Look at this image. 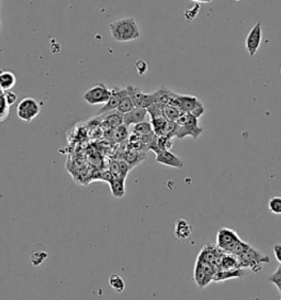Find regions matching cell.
I'll use <instances>...</instances> for the list:
<instances>
[{"label":"cell","instance_id":"1","mask_svg":"<svg viewBox=\"0 0 281 300\" xmlns=\"http://www.w3.org/2000/svg\"><path fill=\"white\" fill-rule=\"evenodd\" d=\"M111 38L117 42H130L139 39L140 29L135 19L123 18L109 24Z\"/></svg>","mask_w":281,"mask_h":300},{"label":"cell","instance_id":"2","mask_svg":"<svg viewBox=\"0 0 281 300\" xmlns=\"http://www.w3.org/2000/svg\"><path fill=\"white\" fill-rule=\"evenodd\" d=\"M169 105L175 106L179 108L183 112L190 113L193 117L200 118L204 115L205 109L203 104L200 102L197 97L193 96H186V95H179L173 92L171 100Z\"/></svg>","mask_w":281,"mask_h":300},{"label":"cell","instance_id":"3","mask_svg":"<svg viewBox=\"0 0 281 300\" xmlns=\"http://www.w3.org/2000/svg\"><path fill=\"white\" fill-rule=\"evenodd\" d=\"M176 135L175 138L184 139L185 137H192L198 139L203 132V129L199 125L198 118L193 117L190 113L184 112L176 121Z\"/></svg>","mask_w":281,"mask_h":300},{"label":"cell","instance_id":"4","mask_svg":"<svg viewBox=\"0 0 281 300\" xmlns=\"http://www.w3.org/2000/svg\"><path fill=\"white\" fill-rule=\"evenodd\" d=\"M237 257L240 269H250L251 271L255 273L262 271L263 266L270 262L268 256L264 255L263 253H260L258 250L252 248V246L244 253V254Z\"/></svg>","mask_w":281,"mask_h":300},{"label":"cell","instance_id":"5","mask_svg":"<svg viewBox=\"0 0 281 300\" xmlns=\"http://www.w3.org/2000/svg\"><path fill=\"white\" fill-rule=\"evenodd\" d=\"M41 112V105L33 98H24L17 106V115L22 121L31 122Z\"/></svg>","mask_w":281,"mask_h":300},{"label":"cell","instance_id":"6","mask_svg":"<svg viewBox=\"0 0 281 300\" xmlns=\"http://www.w3.org/2000/svg\"><path fill=\"white\" fill-rule=\"evenodd\" d=\"M111 96V89H109L103 83H98L87 90L83 98L89 105H104Z\"/></svg>","mask_w":281,"mask_h":300},{"label":"cell","instance_id":"7","mask_svg":"<svg viewBox=\"0 0 281 300\" xmlns=\"http://www.w3.org/2000/svg\"><path fill=\"white\" fill-rule=\"evenodd\" d=\"M237 233L227 228H222L218 231L217 235V246L221 251L226 253H232V251L235 248V245L240 241Z\"/></svg>","mask_w":281,"mask_h":300},{"label":"cell","instance_id":"8","mask_svg":"<svg viewBox=\"0 0 281 300\" xmlns=\"http://www.w3.org/2000/svg\"><path fill=\"white\" fill-rule=\"evenodd\" d=\"M262 41H263L262 23L257 22L251 29V31L247 33V37H246V40H245L246 52L249 53V55L251 57L255 56L257 54L260 45H262Z\"/></svg>","mask_w":281,"mask_h":300},{"label":"cell","instance_id":"9","mask_svg":"<svg viewBox=\"0 0 281 300\" xmlns=\"http://www.w3.org/2000/svg\"><path fill=\"white\" fill-rule=\"evenodd\" d=\"M217 271L218 270L214 265L198 261L197 259L195 269V281L199 287L204 288L211 281H213V275L216 274Z\"/></svg>","mask_w":281,"mask_h":300},{"label":"cell","instance_id":"10","mask_svg":"<svg viewBox=\"0 0 281 300\" xmlns=\"http://www.w3.org/2000/svg\"><path fill=\"white\" fill-rule=\"evenodd\" d=\"M128 89V96L132 99L133 104L136 108H144L147 109L153 104L156 103V94H144L138 88L134 87L133 85H130L126 87Z\"/></svg>","mask_w":281,"mask_h":300},{"label":"cell","instance_id":"11","mask_svg":"<svg viewBox=\"0 0 281 300\" xmlns=\"http://www.w3.org/2000/svg\"><path fill=\"white\" fill-rule=\"evenodd\" d=\"M125 97H128V89L126 88H119V87L112 88L109 100L103 105L102 108L99 110L98 115H102V113L116 110Z\"/></svg>","mask_w":281,"mask_h":300},{"label":"cell","instance_id":"12","mask_svg":"<svg viewBox=\"0 0 281 300\" xmlns=\"http://www.w3.org/2000/svg\"><path fill=\"white\" fill-rule=\"evenodd\" d=\"M155 155H156V162L158 164L169 166V168H173V169L184 168V162L177 155L173 154L171 151H167V150L158 151L155 153Z\"/></svg>","mask_w":281,"mask_h":300},{"label":"cell","instance_id":"13","mask_svg":"<svg viewBox=\"0 0 281 300\" xmlns=\"http://www.w3.org/2000/svg\"><path fill=\"white\" fill-rule=\"evenodd\" d=\"M147 116V110L144 109V108H135L133 109L132 111L125 113V115H123V124L125 126H129L130 125H136L140 122H143L145 118Z\"/></svg>","mask_w":281,"mask_h":300},{"label":"cell","instance_id":"14","mask_svg":"<svg viewBox=\"0 0 281 300\" xmlns=\"http://www.w3.org/2000/svg\"><path fill=\"white\" fill-rule=\"evenodd\" d=\"M245 275L244 269H233V270H218L213 275V282L220 283L225 282L233 278H242Z\"/></svg>","mask_w":281,"mask_h":300},{"label":"cell","instance_id":"15","mask_svg":"<svg viewBox=\"0 0 281 300\" xmlns=\"http://www.w3.org/2000/svg\"><path fill=\"white\" fill-rule=\"evenodd\" d=\"M219 270H233V269H240L238 263V257L231 253L223 252L221 253V256L219 259Z\"/></svg>","mask_w":281,"mask_h":300},{"label":"cell","instance_id":"16","mask_svg":"<svg viewBox=\"0 0 281 300\" xmlns=\"http://www.w3.org/2000/svg\"><path fill=\"white\" fill-rule=\"evenodd\" d=\"M122 124H123V115H121V113L118 111L116 112L111 111L110 115L107 116L102 122L103 128L106 130H110V131H113L115 129H117L118 126Z\"/></svg>","mask_w":281,"mask_h":300},{"label":"cell","instance_id":"17","mask_svg":"<svg viewBox=\"0 0 281 300\" xmlns=\"http://www.w3.org/2000/svg\"><path fill=\"white\" fill-rule=\"evenodd\" d=\"M193 232L192 226L185 219H179L176 221L175 225V235L179 240L188 239Z\"/></svg>","mask_w":281,"mask_h":300},{"label":"cell","instance_id":"18","mask_svg":"<svg viewBox=\"0 0 281 300\" xmlns=\"http://www.w3.org/2000/svg\"><path fill=\"white\" fill-rule=\"evenodd\" d=\"M109 186L115 198H123L125 196V178H112Z\"/></svg>","mask_w":281,"mask_h":300},{"label":"cell","instance_id":"19","mask_svg":"<svg viewBox=\"0 0 281 300\" xmlns=\"http://www.w3.org/2000/svg\"><path fill=\"white\" fill-rule=\"evenodd\" d=\"M168 123H169V120H167L164 116L151 119L153 132L155 133V136H157V137L166 136V131H167V128H168Z\"/></svg>","mask_w":281,"mask_h":300},{"label":"cell","instance_id":"20","mask_svg":"<svg viewBox=\"0 0 281 300\" xmlns=\"http://www.w3.org/2000/svg\"><path fill=\"white\" fill-rule=\"evenodd\" d=\"M16 75L9 71H0V86L5 91H9L16 85Z\"/></svg>","mask_w":281,"mask_h":300},{"label":"cell","instance_id":"21","mask_svg":"<svg viewBox=\"0 0 281 300\" xmlns=\"http://www.w3.org/2000/svg\"><path fill=\"white\" fill-rule=\"evenodd\" d=\"M146 158V153L144 152H140V151H135V150H132L130 152H128L124 156V159L130 165V168H134V166L138 165L140 162L143 161V159Z\"/></svg>","mask_w":281,"mask_h":300},{"label":"cell","instance_id":"22","mask_svg":"<svg viewBox=\"0 0 281 300\" xmlns=\"http://www.w3.org/2000/svg\"><path fill=\"white\" fill-rule=\"evenodd\" d=\"M163 113H164V117L169 120V121H173L176 122L178 118L183 115V111L180 110L179 108L175 106H171V105H165L163 107Z\"/></svg>","mask_w":281,"mask_h":300},{"label":"cell","instance_id":"23","mask_svg":"<svg viewBox=\"0 0 281 300\" xmlns=\"http://www.w3.org/2000/svg\"><path fill=\"white\" fill-rule=\"evenodd\" d=\"M109 286L110 287L117 291L118 294H122L125 289V283L123 281V278L120 276L119 274H112L109 277Z\"/></svg>","mask_w":281,"mask_h":300},{"label":"cell","instance_id":"24","mask_svg":"<svg viewBox=\"0 0 281 300\" xmlns=\"http://www.w3.org/2000/svg\"><path fill=\"white\" fill-rule=\"evenodd\" d=\"M134 108H135L134 104H133L132 99L128 96V97H125V98L122 100L121 104L119 105V107H118V108H117L116 110H117L118 112L121 113V115H125V113H128V112L132 111Z\"/></svg>","mask_w":281,"mask_h":300},{"label":"cell","instance_id":"25","mask_svg":"<svg viewBox=\"0 0 281 300\" xmlns=\"http://www.w3.org/2000/svg\"><path fill=\"white\" fill-rule=\"evenodd\" d=\"M133 133H135V135H138V136H145V135H150V133H153L151 122L143 121V122L136 124L134 126V129H133Z\"/></svg>","mask_w":281,"mask_h":300},{"label":"cell","instance_id":"26","mask_svg":"<svg viewBox=\"0 0 281 300\" xmlns=\"http://www.w3.org/2000/svg\"><path fill=\"white\" fill-rule=\"evenodd\" d=\"M112 135H113V139H115L116 141H119V142L123 141V140L128 139V137H129L128 126H125L124 124L118 126L117 129L112 131Z\"/></svg>","mask_w":281,"mask_h":300},{"label":"cell","instance_id":"27","mask_svg":"<svg viewBox=\"0 0 281 300\" xmlns=\"http://www.w3.org/2000/svg\"><path fill=\"white\" fill-rule=\"evenodd\" d=\"M10 106L7 103L5 98V94L0 96V122H4L9 116Z\"/></svg>","mask_w":281,"mask_h":300},{"label":"cell","instance_id":"28","mask_svg":"<svg viewBox=\"0 0 281 300\" xmlns=\"http://www.w3.org/2000/svg\"><path fill=\"white\" fill-rule=\"evenodd\" d=\"M268 208L273 215H281V197H272L268 203Z\"/></svg>","mask_w":281,"mask_h":300},{"label":"cell","instance_id":"29","mask_svg":"<svg viewBox=\"0 0 281 300\" xmlns=\"http://www.w3.org/2000/svg\"><path fill=\"white\" fill-rule=\"evenodd\" d=\"M251 248V245L249 243H246L245 241H243V240H240V241H238V243L235 245V248H234V250L232 251L231 254H234L236 256H240L242 254H244V253L249 250Z\"/></svg>","mask_w":281,"mask_h":300},{"label":"cell","instance_id":"30","mask_svg":"<svg viewBox=\"0 0 281 300\" xmlns=\"http://www.w3.org/2000/svg\"><path fill=\"white\" fill-rule=\"evenodd\" d=\"M46 257H48V254L45 252H34L31 255V263L34 266H39L45 261Z\"/></svg>","mask_w":281,"mask_h":300},{"label":"cell","instance_id":"31","mask_svg":"<svg viewBox=\"0 0 281 300\" xmlns=\"http://www.w3.org/2000/svg\"><path fill=\"white\" fill-rule=\"evenodd\" d=\"M199 11H200V5L198 4V5H196V6H193L191 9H188V10H187V11L185 12V17L187 18V17H188V16L190 15V16H191V17H190V21H191V20L196 19V17L198 16Z\"/></svg>","mask_w":281,"mask_h":300},{"label":"cell","instance_id":"32","mask_svg":"<svg viewBox=\"0 0 281 300\" xmlns=\"http://www.w3.org/2000/svg\"><path fill=\"white\" fill-rule=\"evenodd\" d=\"M5 98H6L7 103H8L9 106H11L13 104H16L17 100H18L17 95L15 94V92H12L10 90L9 91H5Z\"/></svg>","mask_w":281,"mask_h":300},{"label":"cell","instance_id":"33","mask_svg":"<svg viewBox=\"0 0 281 300\" xmlns=\"http://www.w3.org/2000/svg\"><path fill=\"white\" fill-rule=\"evenodd\" d=\"M273 253H275V257L277 261L281 264V244H276L273 248Z\"/></svg>","mask_w":281,"mask_h":300},{"label":"cell","instance_id":"34","mask_svg":"<svg viewBox=\"0 0 281 300\" xmlns=\"http://www.w3.org/2000/svg\"><path fill=\"white\" fill-rule=\"evenodd\" d=\"M191 2H195L197 4H209L212 3L213 0H191Z\"/></svg>","mask_w":281,"mask_h":300},{"label":"cell","instance_id":"35","mask_svg":"<svg viewBox=\"0 0 281 300\" xmlns=\"http://www.w3.org/2000/svg\"><path fill=\"white\" fill-rule=\"evenodd\" d=\"M5 94V90L2 88V86H0V96Z\"/></svg>","mask_w":281,"mask_h":300},{"label":"cell","instance_id":"36","mask_svg":"<svg viewBox=\"0 0 281 300\" xmlns=\"http://www.w3.org/2000/svg\"><path fill=\"white\" fill-rule=\"evenodd\" d=\"M279 270L281 271V264H280V266H279Z\"/></svg>","mask_w":281,"mask_h":300},{"label":"cell","instance_id":"37","mask_svg":"<svg viewBox=\"0 0 281 300\" xmlns=\"http://www.w3.org/2000/svg\"><path fill=\"white\" fill-rule=\"evenodd\" d=\"M235 2H242V0H235Z\"/></svg>","mask_w":281,"mask_h":300},{"label":"cell","instance_id":"38","mask_svg":"<svg viewBox=\"0 0 281 300\" xmlns=\"http://www.w3.org/2000/svg\"><path fill=\"white\" fill-rule=\"evenodd\" d=\"M280 73H281V69H280Z\"/></svg>","mask_w":281,"mask_h":300},{"label":"cell","instance_id":"39","mask_svg":"<svg viewBox=\"0 0 281 300\" xmlns=\"http://www.w3.org/2000/svg\"><path fill=\"white\" fill-rule=\"evenodd\" d=\"M280 300H281V297H280Z\"/></svg>","mask_w":281,"mask_h":300}]
</instances>
